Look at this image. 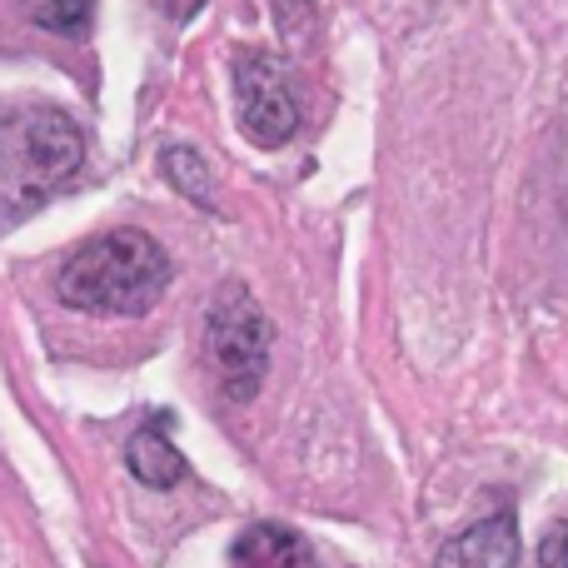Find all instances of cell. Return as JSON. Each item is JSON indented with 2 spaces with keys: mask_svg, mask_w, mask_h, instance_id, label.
<instances>
[{
  "mask_svg": "<svg viewBox=\"0 0 568 568\" xmlns=\"http://www.w3.org/2000/svg\"><path fill=\"white\" fill-rule=\"evenodd\" d=\"M170 284V255L145 230H110L60 270V300L85 314H145Z\"/></svg>",
  "mask_w": 568,
  "mask_h": 568,
  "instance_id": "1",
  "label": "cell"
},
{
  "mask_svg": "<svg viewBox=\"0 0 568 568\" xmlns=\"http://www.w3.org/2000/svg\"><path fill=\"white\" fill-rule=\"evenodd\" d=\"M205 349L220 379H225L230 399H255L260 379L270 369V324L245 284H225L215 294L205 324Z\"/></svg>",
  "mask_w": 568,
  "mask_h": 568,
  "instance_id": "2",
  "label": "cell"
},
{
  "mask_svg": "<svg viewBox=\"0 0 568 568\" xmlns=\"http://www.w3.org/2000/svg\"><path fill=\"white\" fill-rule=\"evenodd\" d=\"M6 150H10V170H16V195L26 200V205H36L60 180L75 175L85 140H80V130L70 125V115H60V110H30V115H20V125L10 130Z\"/></svg>",
  "mask_w": 568,
  "mask_h": 568,
  "instance_id": "3",
  "label": "cell"
},
{
  "mask_svg": "<svg viewBox=\"0 0 568 568\" xmlns=\"http://www.w3.org/2000/svg\"><path fill=\"white\" fill-rule=\"evenodd\" d=\"M235 110H240V130L260 150H275L300 130V100H294L284 70L265 55L235 60Z\"/></svg>",
  "mask_w": 568,
  "mask_h": 568,
  "instance_id": "4",
  "label": "cell"
},
{
  "mask_svg": "<svg viewBox=\"0 0 568 568\" xmlns=\"http://www.w3.org/2000/svg\"><path fill=\"white\" fill-rule=\"evenodd\" d=\"M514 564H519V524H514V514H494V519H479L474 529L454 534L439 549L434 568H514Z\"/></svg>",
  "mask_w": 568,
  "mask_h": 568,
  "instance_id": "5",
  "label": "cell"
},
{
  "mask_svg": "<svg viewBox=\"0 0 568 568\" xmlns=\"http://www.w3.org/2000/svg\"><path fill=\"white\" fill-rule=\"evenodd\" d=\"M125 459H130V474H135L140 484H150V489H175V484H185V474H190L185 469V454L170 444L165 419L145 424V429L130 439Z\"/></svg>",
  "mask_w": 568,
  "mask_h": 568,
  "instance_id": "6",
  "label": "cell"
},
{
  "mask_svg": "<svg viewBox=\"0 0 568 568\" xmlns=\"http://www.w3.org/2000/svg\"><path fill=\"white\" fill-rule=\"evenodd\" d=\"M230 564L235 568H314V554L294 529L260 524V529H250L245 539L230 549Z\"/></svg>",
  "mask_w": 568,
  "mask_h": 568,
  "instance_id": "7",
  "label": "cell"
},
{
  "mask_svg": "<svg viewBox=\"0 0 568 568\" xmlns=\"http://www.w3.org/2000/svg\"><path fill=\"white\" fill-rule=\"evenodd\" d=\"M36 26L60 30V36H80L90 26V0H30Z\"/></svg>",
  "mask_w": 568,
  "mask_h": 568,
  "instance_id": "8",
  "label": "cell"
},
{
  "mask_svg": "<svg viewBox=\"0 0 568 568\" xmlns=\"http://www.w3.org/2000/svg\"><path fill=\"white\" fill-rule=\"evenodd\" d=\"M165 170L180 190H190L200 205H210V175H205V165H200L195 150H165Z\"/></svg>",
  "mask_w": 568,
  "mask_h": 568,
  "instance_id": "9",
  "label": "cell"
},
{
  "mask_svg": "<svg viewBox=\"0 0 568 568\" xmlns=\"http://www.w3.org/2000/svg\"><path fill=\"white\" fill-rule=\"evenodd\" d=\"M539 564H544V568H568V524H559V529L544 534V544H539Z\"/></svg>",
  "mask_w": 568,
  "mask_h": 568,
  "instance_id": "10",
  "label": "cell"
},
{
  "mask_svg": "<svg viewBox=\"0 0 568 568\" xmlns=\"http://www.w3.org/2000/svg\"><path fill=\"white\" fill-rule=\"evenodd\" d=\"M190 6H195V0H175V10H190Z\"/></svg>",
  "mask_w": 568,
  "mask_h": 568,
  "instance_id": "11",
  "label": "cell"
}]
</instances>
